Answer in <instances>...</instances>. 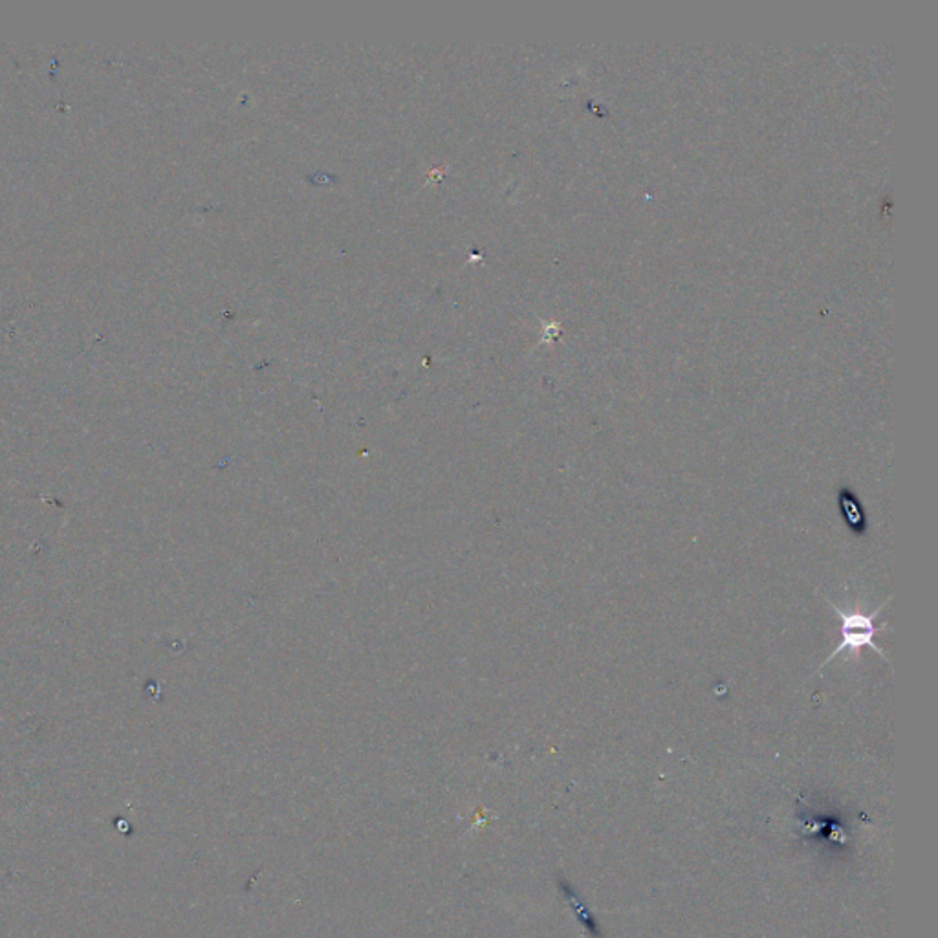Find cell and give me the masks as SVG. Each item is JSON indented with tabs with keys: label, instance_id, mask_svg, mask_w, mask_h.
<instances>
[{
	"label": "cell",
	"instance_id": "1",
	"mask_svg": "<svg viewBox=\"0 0 938 938\" xmlns=\"http://www.w3.org/2000/svg\"><path fill=\"white\" fill-rule=\"evenodd\" d=\"M887 603H890V600H885V602L871 614L856 613V611L843 613L840 607H835L834 603H830V607H832V611H834L841 619V644L835 647L834 653H832V655H830V657L821 664V668H819L818 672H821V669H823L827 664L832 662L835 657H840L841 653H858L862 649V647H871V649H873L880 658L887 660L884 651H882V647L876 646V633H878V627L874 624V619H876V616L884 611Z\"/></svg>",
	"mask_w": 938,
	"mask_h": 938
},
{
	"label": "cell",
	"instance_id": "2",
	"mask_svg": "<svg viewBox=\"0 0 938 938\" xmlns=\"http://www.w3.org/2000/svg\"><path fill=\"white\" fill-rule=\"evenodd\" d=\"M838 503H840L841 516L845 519V525L849 530L863 536L867 532V516L863 514L862 503L856 495L852 494V489L841 488L838 494Z\"/></svg>",
	"mask_w": 938,
	"mask_h": 938
}]
</instances>
